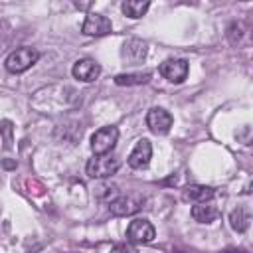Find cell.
I'll return each mask as SVG.
<instances>
[{"label":"cell","mask_w":253,"mask_h":253,"mask_svg":"<svg viewBox=\"0 0 253 253\" xmlns=\"http://www.w3.org/2000/svg\"><path fill=\"white\" fill-rule=\"evenodd\" d=\"M192 217L200 223H211L219 217V208L213 206L211 202H202V204H196L192 208Z\"/></svg>","instance_id":"cell-11"},{"label":"cell","mask_w":253,"mask_h":253,"mask_svg":"<svg viewBox=\"0 0 253 253\" xmlns=\"http://www.w3.org/2000/svg\"><path fill=\"white\" fill-rule=\"evenodd\" d=\"M146 125L154 134H166L172 126V115L160 107H154L146 115Z\"/></svg>","instance_id":"cell-9"},{"label":"cell","mask_w":253,"mask_h":253,"mask_svg":"<svg viewBox=\"0 0 253 253\" xmlns=\"http://www.w3.org/2000/svg\"><path fill=\"white\" fill-rule=\"evenodd\" d=\"M148 6H150L148 0H125L123 6H121V10L128 18H142L146 14Z\"/></svg>","instance_id":"cell-14"},{"label":"cell","mask_w":253,"mask_h":253,"mask_svg":"<svg viewBox=\"0 0 253 253\" xmlns=\"http://www.w3.org/2000/svg\"><path fill=\"white\" fill-rule=\"evenodd\" d=\"M117 140H119V128L117 126H103V128L95 130V134L91 136V150L95 156L109 154L115 148Z\"/></svg>","instance_id":"cell-3"},{"label":"cell","mask_w":253,"mask_h":253,"mask_svg":"<svg viewBox=\"0 0 253 253\" xmlns=\"http://www.w3.org/2000/svg\"><path fill=\"white\" fill-rule=\"evenodd\" d=\"M156 231L152 227V223L144 217H138V219H132L126 227V239L130 243H150L154 239Z\"/></svg>","instance_id":"cell-4"},{"label":"cell","mask_w":253,"mask_h":253,"mask_svg":"<svg viewBox=\"0 0 253 253\" xmlns=\"http://www.w3.org/2000/svg\"><path fill=\"white\" fill-rule=\"evenodd\" d=\"M38 59H40L38 49L24 45V47L14 49V51L6 57L4 65H6V69H8L10 73H24V71H26V69H30Z\"/></svg>","instance_id":"cell-1"},{"label":"cell","mask_w":253,"mask_h":253,"mask_svg":"<svg viewBox=\"0 0 253 253\" xmlns=\"http://www.w3.org/2000/svg\"><path fill=\"white\" fill-rule=\"evenodd\" d=\"M119 166H121L119 158H115L111 154H101V156L89 158L85 170H87L89 178H109L119 170Z\"/></svg>","instance_id":"cell-2"},{"label":"cell","mask_w":253,"mask_h":253,"mask_svg":"<svg viewBox=\"0 0 253 253\" xmlns=\"http://www.w3.org/2000/svg\"><path fill=\"white\" fill-rule=\"evenodd\" d=\"M111 28H113V26H111V20H109L107 16L89 12L87 18H85V22H83V26H81V32H83L85 36H95V38H99V36L111 34Z\"/></svg>","instance_id":"cell-6"},{"label":"cell","mask_w":253,"mask_h":253,"mask_svg":"<svg viewBox=\"0 0 253 253\" xmlns=\"http://www.w3.org/2000/svg\"><path fill=\"white\" fill-rule=\"evenodd\" d=\"M150 156H152V144H150V140L140 138L134 144L132 152L128 154V166L130 168H142V166H146L150 162Z\"/></svg>","instance_id":"cell-10"},{"label":"cell","mask_w":253,"mask_h":253,"mask_svg":"<svg viewBox=\"0 0 253 253\" xmlns=\"http://www.w3.org/2000/svg\"><path fill=\"white\" fill-rule=\"evenodd\" d=\"M142 196L138 194H126V196H119L109 204V210L113 215H132L134 211L140 210L142 206Z\"/></svg>","instance_id":"cell-5"},{"label":"cell","mask_w":253,"mask_h":253,"mask_svg":"<svg viewBox=\"0 0 253 253\" xmlns=\"http://www.w3.org/2000/svg\"><path fill=\"white\" fill-rule=\"evenodd\" d=\"M146 49H148L146 42L132 38V40L125 42V45H123V55H125L126 59H130V61H140V59L146 55Z\"/></svg>","instance_id":"cell-13"},{"label":"cell","mask_w":253,"mask_h":253,"mask_svg":"<svg viewBox=\"0 0 253 253\" xmlns=\"http://www.w3.org/2000/svg\"><path fill=\"white\" fill-rule=\"evenodd\" d=\"M121 194H119V188L115 186V184H101L99 188H97V198L99 200H103V202H107V204H111L115 198H119Z\"/></svg>","instance_id":"cell-17"},{"label":"cell","mask_w":253,"mask_h":253,"mask_svg":"<svg viewBox=\"0 0 253 253\" xmlns=\"http://www.w3.org/2000/svg\"><path fill=\"white\" fill-rule=\"evenodd\" d=\"M182 196H184L186 202L202 204V202H210V200L213 198V188H210V186H202V184H192V186L184 188Z\"/></svg>","instance_id":"cell-12"},{"label":"cell","mask_w":253,"mask_h":253,"mask_svg":"<svg viewBox=\"0 0 253 253\" xmlns=\"http://www.w3.org/2000/svg\"><path fill=\"white\" fill-rule=\"evenodd\" d=\"M249 221H251V217H249V213H247L243 208L233 210L231 215H229V223H231V227H233L237 233H243V231L249 227Z\"/></svg>","instance_id":"cell-15"},{"label":"cell","mask_w":253,"mask_h":253,"mask_svg":"<svg viewBox=\"0 0 253 253\" xmlns=\"http://www.w3.org/2000/svg\"><path fill=\"white\" fill-rule=\"evenodd\" d=\"M71 73H73L75 79L85 81V83H91V81H95V79L101 75V65H99L95 59L83 57V59H77V61L73 63Z\"/></svg>","instance_id":"cell-7"},{"label":"cell","mask_w":253,"mask_h":253,"mask_svg":"<svg viewBox=\"0 0 253 253\" xmlns=\"http://www.w3.org/2000/svg\"><path fill=\"white\" fill-rule=\"evenodd\" d=\"M111 253H138V251H136V247L132 243H117L111 249Z\"/></svg>","instance_id":"cell-18"},{"label":"cell","mask_w":253,"mask_h":253,"mask_svg":"<svg viewBox=\"0 0 253 253\" xmlns=\"http://www.w3.org/2000/svg\"><path fill=\"white\" fill-rule=\"evenodd\" d=\"M150 79V73H121L115 77L117 85H140Z\"/></svg>","instance_id":"cell-16"},{"label":"cell","mask_w":253,"mask_h":253,"mask_svg":"<svg viewBox=\"0 0 253 253\" xmlns=\"http://www.w3.org/2000/svg\"><path fill=\"white\" fill-rule=\"evenodd\" d=\"M160 75L170 83H182L188 77V61L186 59H166L160 65Z\"/></svg>","instance_id":"cell-8"}]
</instances>
